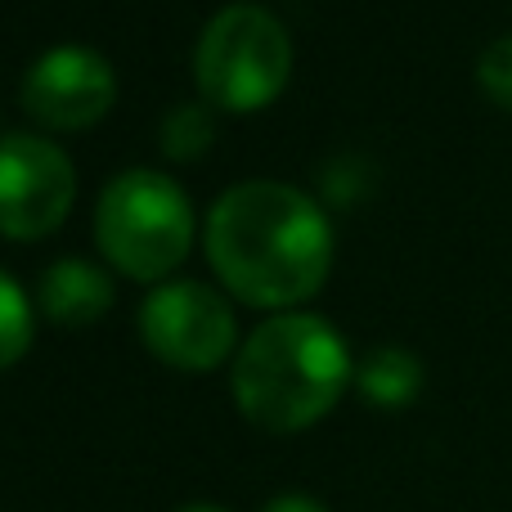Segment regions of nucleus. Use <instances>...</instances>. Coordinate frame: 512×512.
Instances as JSON below:
<instances>
[{
	"instance_id": "obj_1",
	"label": "nucleus",
	"mask_w": 512,
	"mask_h": 512,
	"mask_svg": "<svg viewBox=\"0 0 512 512\" xmlns=\"http://www.w3.org/2000/svg\"><path fill=\"white\" fill-rule=\"evenodd\" d=\"M207 261L248 306H297L333 265V225L310 194L279 180H243L207 216Z\"/></svg>"
},
{
	"instance_id": "obj_2",
	"label": "nucleus",
	"mask_w": 512,
	"mask_h": 512,
	"mask_svg": "<svg viewBox=\"0 0 512 512\" xmlns=\"http://www.w3.org/2000/svg\"><path fill=\"white\" fill-rule=\"evenodd\" d=\"M351 351L319 315H274L234 355V405L265 432H301L342 400Z\"/></svg>"
},
{
	"instance_id": "obj_3",
	"label": "nucleus",
	"mask_w": 512,
	"mask_h": 512,
	"mask_svg": "<svg viewBox=\"0 0 512 512\" xmlns=\"http://www.w3.org/2000/svg\"><path fill=\"white\" fill-rule=\"evenodd\" d=\"M95 239L104 256L131 279H162L189 256L194 207L185 189L153 167L117 171L95 207Z\"/></svg>"
},
{
	"instance_id": "obj_4",
	"label": "nucleus",
	"mask_w": 512,
	"mask_h": 512,
	"mask_svg": "<svg viewBox=\"0 0 512 512\" xmlns=\"http://www.w3.org/2000/svg\"><path fill=\"white\" fill-rule=\"evenodd\" d=\"M292 72V41L261 5H230L194 45V81L203 99L230 113H252L279 99Z\"/></svg>"
},
{
	"instance_id": "obj_5",
	"label": "nucleus",
	"mask_w": 512,
	"mask_h": 512,
	"mask_svg": "<svg viewBox=\"0 0 512 512\" xmlns=\"http://www.w3.org/2000/svg\"><path fill=\"white\" fill-rule=\"evenodd\" d=\"M144 346L176 369H216L239 342L230 301L198 279H171L140 306Z\"/></svg>"
},
{
	"instance_id": "obj_6",
	"label": "nucleus",
	"mask_w": 512,
	"mask_h": 512,
	"mask_svg": "<svg viewBox=\"0 0 512 512\" xmlns=\"http://www.w3.org/2000/svg\"><path fill=\"white\" fill-rule=\"evenodd\" d=\"M77 198L68 153L45 135H0V234L45 239L63 225Z\"/></svg>"
},
{
	"instance_id": "obj_7",
	"label": "nucleus",
	"mask_w": 512,
	"mask_h": 512,
	"mask_svg": "<svg viewBox=\"0 0 512 512\" xmlns=\"http://www.w3.org/2000/svg\"><path fill=\"white\" fill-rule=\"evenodd\" d=\"M113 99V63L86 45H54L23 77V108L50 131H86L113 108Z\"/></svg>"
},
{
	"instance_id": "obj_8",
	"label": "nucleus",
	"mask_w": 512,
	"mask_h": 512,
	"mask_svg": "<svg viewBox=\"0 0 512 512\" xmlns=\"http://www.w3.org/2000/svg\"><path fill=\"white\" fill-rule=\"evenodd\" d=\"M41 310L54 319V324H95L99 315H108L113 306V279H108L99 265L81 261V256H63L50 270L41 274Z\"/></svg>"
},
{
	"instance_id": "obj_9",
	"label": "nucleus",
	"mask_w": 512,
	"mask_h": 512,
	"mask_svg": "<svg viewBox=\"0 0 512 512\" xmlns=\"http://www.w3.org/2000/svg\"><path fill=\"white\" fill-rule=\"evenodd\" d=\"M355 387L373 400V405H409L423 391V364L405 351V346H378L360 360L355 369Z\"/></svg>"
},
{
	"instance_id": "obj_10",
	"label": "nucleus",
	"mask_w": 512,
	"mask_h": 512,
	"mask_svg": "<svg viewBox=\"0 0 512 512\" xmlns=\"http://www.w3.org/2000/svg\"><path fill=\"white\" fill-rule=\"evenodd\" d=\"M32 306H27V292L9 279V270H0V369H9L14 360H23L27 346H32Z\"/></svg>"
},
{
	"instance_id": "obj_11",
	"label": "nucleus",
	"mask_w": 512,
	"mask_h": 512,
	"mask_svg": "<svg viewBox=\"0 0 512 512\" xmlns=\"http://www.w3.org/2000/svg\"><path fill=\"white\" fill-rule=\"evenodd\" d=\"M207 144H212V117H207V108H198V104L171 108L167 122H162V149L171 158H198Z\"/></svg>"
},
{
	"instance_id": "obj_12",
	"label": "nucleus",
	"mask_w": 512,
	"mask_h": 512,
	"mask_svg": "<svg viewBox=\"0 0 512 512\" xmlns=\"http://www.w3.org/2000/svg\"><path fill=\"white\" fill-rule=\"evenodd\" d=\"M477 81H481V90H486L495 104L512 108V32L499 36V41H490L486 50H481Z\"/></svg>"
},
{
	"instance_id": "obj_13",
	"label": "nucleus",
	"mask_w": 512,
	"mask_h": 512,
	"mask_svg": "<svg viewBox=\"0 0 512 512\" xmlns=\"http://www.w3.org/2000/svg\"><path fill=\"white\" fill-rule=\"evenodd\" d=\"M261 512H328V508L315 504V499H306V495H279V499H270Z\"/></svg>"
},
{
	"instance_id": "obj_14",
	"label": "nucleus",
	"mask_w": 512,
	"mask_h": 512,
	"mask_svg": "<svg viewBox=\"0 0 512 512\" xmlns=\"http://www.w3.org/2000/svg\"><path fill=\"white\" fill-rule=\"evenodd\" d=\"M180 512H225V508H212V504H194V508H180Z\"/></svg>"
}]
</instances>
